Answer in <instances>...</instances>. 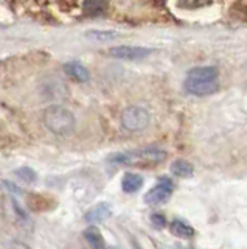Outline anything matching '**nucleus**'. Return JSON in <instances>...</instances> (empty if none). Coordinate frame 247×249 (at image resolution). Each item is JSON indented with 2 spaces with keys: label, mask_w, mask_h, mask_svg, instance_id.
I'll return each mask as SVG.
<instances>
[{
  "label": "nucleus",
  "mask_w": 247,
  "mask_h": 249,
  "mask_svg": "<svg viewBox=\"0 0 247 249\" xmlns=\"http://www.w3.org/2000/svg\"><path fill=\"white\" fill-rule=\"evenodd\" d=\"M111 213H112L111 206L106 204V202H101V204H97V206L92 207L86 213V216H84V220H86L87 223H90V224L103 223L111 216Z\"/></svg>",
  "instance_id": "nucleus-7"
},
{
  "label": "nucleus",
  "mask_w": 247,
  "mask_h": 249,
  "mask_svg": "<svg viewBox=\"0 0 247 249\" xmlns=\"http://www.w3.org/2000/svg\"><path fill=\"white\" fill-rule=\"evenodd\" d=\"M166 159V153L160 148H145V150L137 151H123L112 154L107 158L111 163H118V165H131L135 162H162Z\"/></svg>",
  "instance_id": "nucleus-3"
},
{
  "label": "nucleus",
  "mask_w": 247,
  "mask_h": 249,
  "mask_svg": "<svg viewBox=\"0 0 247 249\" xmlns=\"http://www.w3.org/2000/svg\"><path fill=\"white\" fill-rule=\"evenodd\" d=\"M212 2L213 0H177V6L183 10H198V8L212 5Z\"/></svg>",
  "instance_id": "nucleus-14"
},
{
  "label": "nucleus",
  "mask_w": 247,
  "mask_h": 249,
  "mask_svg": "<svg viewBox=\"0 0 247 249\" xmlns=\"http://www.w3.org/2000/svg\"><path fill=\"white\" fill-rule=\"evenodd\" d=\"M107 11V0H84L82 13L86 16H101Z\"/></svg>",
  "instance_id": "nucleus-9"
},
{
  "label": "nucleus",
  "mask_w": 247,
  "mask_h": 249,
  "mask_svg": "<svg viewBox=\"0 0 247 249\" xmlns=\"http://www.w3.org/2000/svg\"><path fill=\"white\" fill-rule=\"evenodd\" d=\"M169 170H171V173L177 178H190V176H193V173H195L193 165L185 159H176L171 163Z\"/></svg>",
  "instance_id": "nucleus-12"
},
{
  "label": "nucleus",
  "mask_w": 247,
  "mask_h": 249,
  "mask_svg": "<svg viewBox=\"0 0 247 249\" xmlns=\"http://www.w3.org/2000/svg\"><path fill=\"white\" fill-rule=\"evenodd\" d=\"M64 72L78 83H86L90 78L89 70L80 62H67V64H64Z\"/></svg>",
  "instance_id": "nucleus-8"
},
{
  "label": "nucleus",
  "mask_w": 247,
  "mask_h": 249,
  "mask_svg": "<svg viewBox=\"0 0 247 249\" xmlns=\"http://www.w3.org/2000/svg\"><path fill=\"white\" fill-rule=\"evenodd\" d=\"M84 238H86L90 246L94 248H104V240H103V235L101 232H99L95 226H90L86 231H84Z\"/></svg>",
  "instance_id": "nucleus-13"
},
{
  "label": "nucleus",
  "mask_w": 247,
  "mask_h": 249,
  "mask_svg": "<svg viewBox=\"0 0 247 249\" xmlns=\"http://www.w3.org/2000/svg\"><path fill=\"white\" fill-rule=\"evenodd\" d=\"M42 123L45 129L59 137H68L73 134L76 120L70 109L61 105H51L42 112Z\"/></svg>",
  "instance_id": "nucleus-2"
},
{
  "label": "nucleus",
  "mask_w": 247,
  "mask_h": 249,
  "mask_svg": "<svg viewBox=\"0 0 247 249\" xmlns=\"http://www.w3.org/2000/svg\"><path fill=\"white\" fill-rule=\"evenodd\" d=\"M151 223L156 226V228H165V226H166V218L162 213H152L151 215Z\"/></svg>",
  "instance_id": "nucleus-17"
},
{
  "label": "nucleus",
  "mask_w": 247,
  "mask_h": 249,
  "mask_svg": "<svg viewBox=\"0 0 247 249\" xmlns=\"http://www.w3.org/2000/svg\"><path fill=\"white\" fill-rule=\"evenodd\" d=\"M173 195V182L169 178L162 176L157 184L152 187V189L145 195V202L149 206H159V204H165V202L171 198Z\"/></svg>",
  "instance_id": "nucleus-5"
},
{
  "label": "nucleus",
  "mask_w": 247,
  "mask_h": 249,
  "mask_svg": "<svg viewBox=\"0 0 247 249\" xmlns=\"http://www.w3.org/2000/svg\"><path fill=\"white\" fill-rule=\"evenodd\" d=\"M143 187V178L135 173H126L121 179V189L126 193H135Z\"/></svg>",
  "instance_id": "nucleus-10"
},
{
  "label": "nucleus",
  "mask_w": 247,
  "mask_h": 249,
  "mask_svg": "<svg viewBox=\"0 0 247 249\" xmlns=\"http://www.w3.org/2000/svg\"><path fill=\"white\" fill-rule=\"evenodd\" d=\"M89 36L98 39V41H107V39H112L117 35L114 31H92V33H89Z\"/></svg>",
  "instance_id": "nucleus-16"
},
{
  "label": "nucleus",
  "mask_w": 247,
  "mask_h": 249,
  "mask_svg": "<svg viewBox=\"0 0 247 249\" xmlns=\"http://www.w3.org/2000/svg\"><path fill=\"white\" fill-rule=\"evenodd\" d=\"M151 122V114L148 109L142 106H128L123 109L120 115V123L121 126L129 132H138L143 131L149 126Z\"/></svg>",
  "instance_id": "nucleus-4"
},
{
  "label": "nucleus",
  "mask_w": 247,
  "mask_h": 249,
  "mask_svg": "<svg viewBox=\"0 0 247 249\" xmlns=\"http://www.w3.org/2000/svg\"><path fill=\"white\" fill-rule=\"evenodd\" d=\"M169 231H171L173 235L179 237V238L195 237V229H193L187 221H182V220H173L169 223Z\"/></svg>",
  "instance_id": "nucleus-11"
},
{
  "label": "nucleus",
  "mask_w": 247,
  "mask_h": 249,
  "mask_svg": "<svg viewBox=\"0 0 247 249\" xmlns=\"http://www.w3.org/2000/svg\"><path fill=\"white\" fill-rule=\"evenodd\" d=\"M109 53H111V56L117 59H123V61H142L145 58H148L152 53V50L146 49V47L118 45V47H112Z\"/></svg>",
  "instance_id": "nucleus-6"
},
{
  "label": "nucleus",
  "mask_w": 247,
  "mask_h": 249,
  "mask_svg": "<svg viewBox=\"0 0 247 249\" xmlns=\"http://www.w3.org/2000/svg\"><path fill=\"white\" fill-rule=\"evenodd\" d=\"M16 175L22 179V181L28 182V184H32V182L36 181V173L32 168H28V167H22V168L16 170Z\"/></svg>",
  "instance_id": "nucleus-15"
},
{
  "label": "nucleus",
  "mask_w": 247,
  "mask_h": 249,
  "mask_svg": "<svg viewBox=\"0 0 247 249\" xmlns=\"http://www.w3.org/2000/svg\"><path fill=\"white\" fill-rule=\"evenodd\" d=\"M219 72L213 66L193 67L183 81V89L190 95L208 97L219 90Z\"/></svg>",
  "instance_id": "nucleus-1"
}]
</instances>
